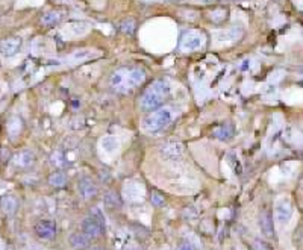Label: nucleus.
<instances>
[{
    "label": "nucleus",
    "instance_id": "obj_1",
    "mask_svg": "<svg viewBox=\"0 0 303 250\" xmlns=\"http://www.w3.org/2000/svg\"><path fill=\"white\" fill-rule=\"evenodd\" d=\"M146 81V71L140 67H123L112 73L111 85L117 91L126 93L140 87Z\"/></svg>",
    "mask_w": 303,
    "mask_h": 250
},
{
    "label": "nucleus",
    "instance_id": "obj_2",
    "mask_svg": "<svg viewBox=\"0 0 303 250\" xmlns=\"http://www.w3.org/2000/svg\"><path fill=\"white\" fill-rule=\"evenodd\" d=\"M170 84L164 79L155 81L141 96L140 99V106L146 112H153L159 109L164 103V100L170 96Z\"/></svg>",
    "mask_w": 303,
    "mask_h": 250
},
{
    "label": "nucleus",
    "instance_id": "obj_3",
    "mask_svg": "<svg viewBox=\"0 0 303 250\" xmlns=\"http://www.w3.org/2000/svg\"><path fill=\"white\" fill-rule=\"evenodd\" d=\"M173 118H174V111L171 108H167V106L159 108L152 114H149L143 120V128L146 132H159L168 126L173 121Z\"/></svg>",
    "mask_w": 303,
    "mask_h": 250
},
{
    "label": "nucleus",
    "instance_id": "obj_4",
    "mask_svg": "<svg viewBox=\"0 0 303 250\" xmlns=\"http://www.w3.org/2000/svg\"><path fill=\"white\" fill-rule=\"evenodd\" d=\"M203 43H205L203 34L191 29L182 35L179 46H181V50H184V52H196V50H199L202 46H203Z\"/></svg>",
    "mask_w": 303,
    "mask_h": 250
},
{
    "label": "nucleus",
    "instance_id": "obj_5",
    "mask_svg": "<svg viewBox=\"0 0 303 250\" xmlns=\"http://www.w3.org/2000/svg\"><path fill=\"white\" fill-rule=\"evenodd\" d=\"M103 231H105V226L100 221H97L96 218L93 217H87L82 220V224H81V232L84 235H87L90 240H97L103 235Z\"/></svg>",
    "mask_w": 303,
    "mask_h": 250
},
{
    "label": "nucleus",
    "instance_id": "obj_6",
    "mask_svg": "<svg viewBox=\"0 0 303 250\" xmlns=\"http://www.w3.org/2000/svg\"><path fill=\"white\" fill-rule=\"evenodd\" d=\"M23 46V40L20 37H9L0 43V55L3 58H12L18 53V50Z\"/></svg>",
    "mask_w": 303,
    "mask_h": 250
},
{
    "label": "nucleus",
    "instance_id": "obj_7",
    "mask_svg": "<svg viewBox=\"0 0 303 250\" xmlns=\"http://www.w3.org/2000/svg\"><path fill=\"white\" fill-rule=\"evenodd\" d=\"M35 234L41 240H53L56 235V223L53 220H40L35 224Z\"/></svg>",
    "mask_w": 303,
    "mask_h": 250
},
{
    "label": "nucleus",
    "instance_id": "obj_8",
    "mask_svg": "<svg viewBox=\"0 0 303 250\" xmlns=\"http://www.w3.org/2000/svg\"><path fill=\"white\" fill-rule=\"evenodd\" d=\"M274 215H276L277 223H281V224H287L291 220L293 205H291V202L288 199H282V200L277 202L276 209H274Z\"/></svg>",
    "mask_w": 303,
    "mask_h": 250
},
{
    "label": "nucleus",
    "instance_id": "obj_9",
    "mask_svg": "<svg viewBox=\"0 0 303 250\" xmlns=\"http://www.w3.org/2000/svg\"><path fill=\"white\" fill-rule=\"evenodd\" d=\"M259 229L262 232V235L268 240L274 238V223H273V217L268 211H262L259 214Z\"/></svg>",
    "mask_w": 303,
    "mask_h": 250
},
{
    "label": "nucleus",
    "instance_id": "obj_10",
    "mask_svg": "<svg viewBox=\"0 0 303 250\" xmlns=\"http://www.w3.org/2000/svg\"><path fill=\"white\" fill-rule=\"evenodd\" d=\"M78 191H79V194H81L82 199L90 200V199L96 197V194H97V185H96V182H94L91 178L84 176V178L78 182Z\"/></svg>",
    "mask_w": 303,
    "mask_h": 250
},
{
    "label": "nucleus",
    "instance_id": "obj_11",
    "mask_svg": "<svg viewBox=\"0 0 303 250\" xmlns=\"http://www.w3.org/2000/svg\"><path fill=\"white\" fill-rule=\"evenodd\" d=\"M161 155L168 161H176L184 155V146L181 143H168L161 149Z\"/></svg>",
    "mask_w": 303,
    "mask_h": 250
},
{
    "label": "nucleus",
    "instance_id": "obj_12",
    "mask_svg": "<svg viewBox=\"0 0 303 250\" xmlns=\"http://www.w3.org/2000/svg\"><path fill=\"white\" fill-rule=\"evenodd\" d=\"M68 243L73 250H88L91 246V240L82 232H73L68 238Z\"/></svg>",
    "mask_w": 303,
    "mask_h": 250
},
{
    "label": "nucleus",
    "instance_id": "obj_13",
    "mask_svg": "<svg viewBox=\"0 0 303 250\" xmlns=\"http://www.w3.org/2000/svg\"><path fill=\"white\" fill-rule=\"evenodd\" d=\"M0 208L6 215H14L18 211V199L11 194L3 196L0 199Z\"/></svg>",
    "mask_w": 303,
    "mask_h": 250
},
{
    "label": "nucleus",
    "instance_id": "obj_14",
    "mask_svg": "<svg viewBox=\"0 0 303 250\" xmlns=\"http://www.w3.org/2000/svg\"><path fill=\"white\" fill-rule=\"evenodd\" d=\"M212 135L215 138L221 140V141L229 140V138L234 137V128L231 126V124H221V126H218V128H215L212 131Z\"/></svg>",
    "mask_w": 303,
    "mask_h": 250
},
{
    "label": "nucleus",
    "instance_id": "obj_15",
    "mask_svg": "<svg viewBox=\"0 0 303 250\" xmlns=\"http://www.w3.org/2000/svg\"><path fill=\"white\" fill-rule=\"evenodd\" d=\"M35 161V155L31 150H23V152L18 155V159H17V165L21 167V168H28L34 164Z\"/></svg>",
    "mask_w": 303,
    "mask_h": 250
},
{
    "label": "nucleus",
    "instance_id": "obj_16",
    "mask_svg": "<svg viewBox=\"0 0 303 250\" xmlns=\"http://www.w3.org/2000/svg\"><path fill=\"white\" fill-rule=\"evenodd\" d=\"M67 184V176L62 171H53L49 176V185L55 187V188H62Z\"/></svg>",
    "mask_w": 303,
    "mask_h": 250
},
{
    "label": "nucleus",
    "instance_id": "obj_17",
    "mask_svg": "<svg viewBox=\"0 0 303 250\" xmlns=\"http://www.w3.org/2000/svg\"><path fill=\"white\" fill-rule=\"evenodd\" d=\"M103 202H105V205H106L108 208H120V206L123 205V200H121L120 194L115 193V191L106 193L105 197H103Z\"/></svg>",
    "mask_w": 303,
    "mask_h": 250
},
{
    "label": "nucleus",
    "instance_id": "obj_18",
    "mask_svg": "<svg viewBox=\"0 0 303 250\" xmlns=\"http://www.w3.org/2000/svg\"><path fill=\"white\" fill-rule=\"evenodd\" d=\"M50 162H52V165L56 168H64L67 165V156L64 152H61V150H56V152H53L52 156H50Z\"/></svg>",
    "mask_w": 303,
    "mask_h": 250
},
{
    "label": "nucleus",
    "instance_id": "obj_19",
    "mask_svg": "<svg viewBox=\"0 0 303 250\" xmlns=\"http://www.w3.org/2000/svg\"><path fill=\"white\" fill-rule=\"evenodd\" d=\"M102 147L106 152H114V150L118 149V140L117 137H105L102 140Z\"/></svg>",
    "mask_w": 303,
    "mask_h": 250
},
{
    "label": "nucleus",
    "instance_id": "obj_20",
    "mask_svg": "<svg viewBox=\"0 0 303 250\" xmlns=\"http://www.w3.org/2000/svg\"><path fill=\"white\" fill-rule=\"evenodd\" d=\"M61 20L59 14L52 11V12H47L44 17H43V23L46 24V26H53V24H56L58 21Z\"/></svg>",
    "mask_w": 303,
    "mask_h": 250
},
{
    "label": "nucleus",
    "instance_id": "obj_21",
    "mask_svg": "<svg viewBox=\"0 0 303 250\" xmlns=\"http://www.w3.org/2000/svg\"><path fill=\"white\" fill-rule=\"evenodd\" d=\"M150 203L155 205V206H162L165 203V199L158 191H152V194H150Z\"/></svg>",
    "mask_w": 303,
    "mask_h": 250
},
{
    "label": "nucleus",
    "instance_id": "obj_22",
    "mask_svg": "<svg viewBox=\"0 0 303 250\" xmlns=\"http://www.w3.org/2000/svg\"><path fill=\"white\" fill-rule=\"evenodd\" d=\"M252 250H273V247L264 240H255L252 244Z\"/></svg>",
    "mask_w": 303,
    "mask_h": 250
},
{
    "label": "nucleus",
    "instance_id": "obj_23",
    "mask_svg": "<svg viewBox=\"0 0 303 250\" xmlns=\"http://www.w3.org/2000/svg\"><path fill=\"white\" fill-rule=\"evenodd\" d=\"M134 29H135V23H134V20H126V21L121 23V31H123L124 34L132 35V34H134Z\"/></svg>",
    "mask_w": 303,
    "mask_h": 250
},
{
    "label": "nucleus",
    "instance_id": "obj_24",
    "mask_svg": "<svg viewBox=\"0 0 303 250\" xmlns=\"http://www.w3.org/2000/svg\"><path fill=\"white\" fill-rule=\"evenodd\" d=\"M90 217H93V218H96L97 221H100L105 226V215L102 214V211H100L99 208H93L91 209V212H90Z\"/></svg>",
    "mask_w": 303,
    "mask_h": 250
},
{
    "label": "nucleus",
    "instance_id": "obj_25",
    "mask_svg": "<svg viewBox=\"0 0 303 250\" xmlns=\"http://www.w3.org/2000/svg\"><path fill=\"white\" fill-rule=\"evenodd\" d=\"M12 153H11V150L9 149H2L0 150V161L2 162H8L11 159Z\"/></svg>",
    "mask_w": 303,
    "mask_h": 250
},
{
    "label": "nucleus",
    "instance_id": "obj_26",
    "mask_svg": "<svg viewBox=\"0 0 303 250\" xmlns=\"http://www.w3.org/2000/svg\"><path fill=\"white\" fill-rule=\"evenodd\" d=\"M178 250H194V247H193V244L190 241H184V243L179 244Z\"/></svg>",
    "mask_w": 303,
    "mask_h": 250
},
{
    "label": "nucleus",
    "instance_id": "obj_27",
    "mask_svg": "<svg viewBox=\"0 0 303 250\" xmlns=\"http://www.w3.org/2000/svg\"><path fill=\"white\" fill-rule=\"evenodd\" d=\"M128 250H144L141 246H132V247H129Z\"/></svg>",
    "mask_w": 303,
    "mask_h": 250
},
{
    "label": "nucleus",
    "instance_id": "obj_28",
    "mask_svg": "<svg viewBox=\"0 0 303 250\" xmlns=\"http://www.w3.org/2000/svg\"><path fill=\"white\" fill-rule=\"evenodd\" d=\"M88 250H105L103 247H100V246H94V247H90Z\"/></svg>",
    "mask_w": 303,
    "mask_h": 250
}]
</instances>
